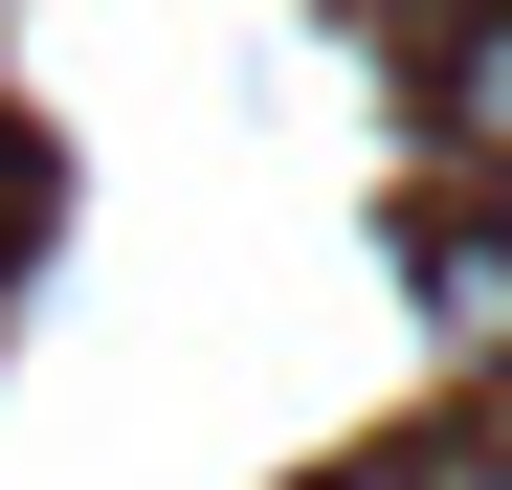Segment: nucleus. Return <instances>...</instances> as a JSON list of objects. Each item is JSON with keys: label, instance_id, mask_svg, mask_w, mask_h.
<instances>
[{"label": "nucleus", "instance_id": "f257e3e1", "mask_svg": "<svg viewBox=\"0 0 512 490\" xmlns=\"http://www.w3.org/2000/svg\"><path fill=\"white\" fill-rule=\"evenodd\" d=\"M446 134L512 179V0H490V23H446Z\"/></svg>", "mask_w": 512, "mask_h": 490}, {"label": "nucleus", "instance_id": "f03ea898", "mask_svg": "<svg viewBox=\"0 0 512 490\" xmlns=\"http://www.w3.org/2000/svg\"><path fill=\"white\" fill-rule=\"evenodd\" d=\"M490 245H512V179H490Z\"/></svg>", "mask_w": 512, "mask_h": 490}]
</instances>
